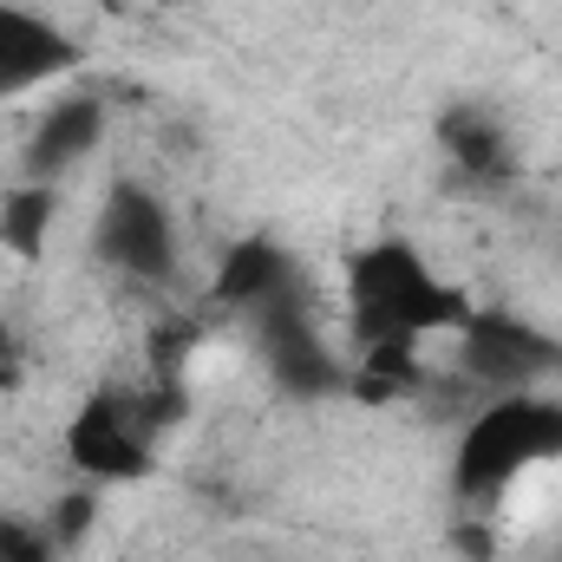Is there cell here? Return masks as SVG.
<instances>
[{
	"instance_id": "4fadbf2b",
	"label": "cell",
	"mask_w": 562,
	"mask_h": 562,
	"mask_svg": "<svg viewBox=\"0 0 562 562\" xmlns=\"http://www.w3.org/2000/svg\"><path fill=\"white\" fill-rule=\"evenodd\" d=\"M0 562H59V543H53L46 517H13V510H0Z\"/></svg>"
},
{
	"instance_id": "30bf717a",
	"label": "cell",
	"mask_w": 562,
	"mask_h": 562,
	"mask_svg": "<svg viewBox=\"0 0 562 562\" xmlns=\"http://www.w3.org/2000/svg\"><path fill=\"white\" fill-rule=\"evenodd\" d=\"M99 144H105V99L99 92H66L26 132V144H20V177L26 183H66Z\"/></svg>"
},
{
	"instance_id": "8fae6325",
	"label": "cell",
	"mask_w": 562,
	"mask_h": 562,
	"mask_svg": "<svg viewBox=\"0 0 562 562\" xmlns=\"http://www.w3.org/2000/svg\"><path fill=\"white\" fill-rule=\"evenodd\" d=\"M53 216H59V183L13 177L7 196H0V249L20 256V262H40L46 256V236H53Z\"/></svg>"
},
{
	"instance_id": "7c38bea8",
	"label": "cell",
	"mask_w": 562,
	"mask_h": 562,
	"mask_svg": "<svg viewBox=\"0 0 562 562\" xmlns=\"http://www.w3.org/2000/svg\"><path fill=\"white\" fill-rule=\"evenodd\" d=\"M92 524H99V484H79V491H66V497L46 510V530H53L59 557H66V550H79V543L92 537Z\"/></svg>"
},
{
	"instance_id": "6da1fadb",
	"label": "cell",
	"mask_w": 562,
	"mask_h": 562,
	"mask_svg": "<svg viewBox=\"0 0 562 562\" xmlns=\"http://www.w3.org/2000/svg\"><path fill=\"white\" fill-rule=\"evenodd\" d=\"M477 307L464 288L425 262L419 243L373 236L347 256V334L353 347H425L431 334H458Z\"/></svg>"
},
{
	"instance_id": "5b68a950",
	"label": "cell",
	"mask_w": 562,
	"mask_h": 562,
	"mask_svg": "<svg viewBox=\"0 0 562 562\" xmlns=\"http://www.w3.org/2000/svg\"><path fill=\"white\" fill-rule=\"evenodd\" d=\"M458 380L491 393H530L543 380L562 373V340H550L543 327L517 321V314H471L458 334Z\"/></svg>"
},
{
	"instance_id": "277c9868",
	"label": "cell",
	"mask_w": 562,
	"mask_h": 562,
	"mask_svg": "<svg viewBox=\"0 0 562 562\" xmlns=\"http://www.w3.org/2000/svg\"><path fill=\"white\" fill-rule=\"evenodd\" d=\"M92 256L125 281H170L177 276V216L170 203L138 183V177H112L105 203L92 216Z\"/></svg>"
},
{
	"instance_id": "5bb4252c",
	"label": "cell",
	"mask_w": 562,
	"mask_h": 562,
	"mask_svg": "<svg viewBox=\"0 0 562 562\" xmlns=\"http://www.w3.org/2000/svg\"><path fill=\"white\" fill-rule=\"evenodd\" d=\"M20 373H26V360H20V340H13V327L0 321V393H13V386H20Z\"/></svg>"
},
{
	"instance_id": "7a4b0ae2",
	"label": "cell",
	"mask_w": 562,
	"mask_h": 562,
	"mask_svg": "<svg viewBox=\"0 0 562 562\" xmlns=\"http://www.w3.org/2000/svg\"><path fill=\"white\" fill-rule=\"evenodd\" d=\"M562 464V400L557 393H491L451 451V497L464 510H491L524 471Z\"/></svg>"
},
{
	"instance_id": "52a82bcc",
	"label": "cell",
	"mask_w": 562,
	"mask_h": 562,
	"mask_svg": "<svg viewBox=\"0 0 562 562\" xmlns=\"http://www.w3.org/2000/svg\"><path fill=\"white\" fill-rule=\"evenodd\" d=\"M92 66V46L79 33H66L53 13L40 7H20V0H0V105L53 86V79H72Z\"/></svg>"
},
{
	"instance_id": "9c48e42d",
	"label": "cell",
	"mask_w": 562,
	"mask_h": 562,
	"mask_svg": "<svg viewBox=\"0 0 562 562\" xmlns=\"http://www.w3.org/2000/svg\"><path fill=\"white\" fill-rule=\"evenodd\" d=\"M431 138L445 150V164H451V177H464L471 190H517V177H524V157H517V138H510V125L491 112V105H471V99H458V105H445L438 112V125H431Z\"/></svg>"
},
{
	"instance_id": "8992f818",
	"label": "cell",
	"mask_w": 562,
	"mask_h": 562,
	"mask_svg": "<svg viewBox=\"0 0 562 562\" xmlns=\"http://www.w3.org/2000/svg\"><path fill=\"white\" fill-rule=\"evenodd\" d=\"M249 340H256L269 380H276L288 400H334V393H347V380H353V367H347V360L327 347V334L314 327V301H281L269 314H256V321H249Z\"/></svg>"
},
{
	"instance_id": "ba28073f",
	"label": "cell",
	"mask_w": 562,
	"mask_h": 562,
	"mask_svg": "<svg viewBox=\"0 0 562 562\" xmlns=\"http://www.w3.org/2000/svg\"><path fill=\"white\" fill-rule=\"evenodd\" d=\"M281 301H307V276L294 262V249L276 243V236H243L229 243V256L216 262V281H210V307L216 314H236L243 327L256 314H269Z\"/></svg>"
},
{
	"instance_id": "3957f363",
	"label": "cell",
	"mask_w": 562,
	"mask_h": 562,
	"mask_svg": "<svg viewBox=\"0 0 562 562\" xmlns=\"http://www.w3.org/2000/svg\"><path fill=\"white\" fill-rule=\"evenodd\" d=\"M183 380L157 386H92L79 413L66 419V464L79 484H144L157 471V438L183 413Z\"/></svg>"
}]
</instances>
